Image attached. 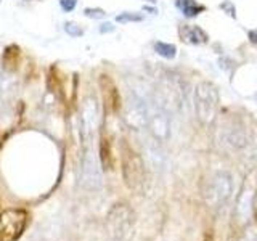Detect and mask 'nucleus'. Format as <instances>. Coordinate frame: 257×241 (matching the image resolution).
<instances>
[{
	"instance_id": "2",
	"label": "nucleus",
	"mask_w": 257,
	"mask_h": 241,
	"mask_svg": "<svg viewBox=\"0 0 257 241\" xmlns=\"http://www.w3.org/2000/svg\"><path fill=\"white\" fill-rule=\"evenodd\" d=\"M195 112L201 124L209 126L214 123V119L219 111V92L215 85L211 82H199L195 87Z\"/></svg>"
},
{
	"instance_id": "13",
	"label": "nucleus",
	"mask_w": 257,
	"mask_h": 241,
	"mask_svg": "<svg viewBox=\"0 0 257 241\" xmlns=\"http://www.w3.org/2000/svg\"><path fill=\"white\" fill-rule=\"evenodd\" d=\"M155 52L159 55V56H163V58L166 60H174L175 56H177V47L174 44H169V42H155Z\"/></svg>"
},
{
	"instance_id": "16",
	"label": "nucleus",
	"mask_w": 257,
	"mask_h": 241,
	"mask_svg": "<svg viewBox=\"0 0 257 241\" xmlns=\"http://www.w3.org/2000/svg\"><path fill=\"white\" fill-rule=\"evenodd\" d=\"M84 15L87 18H92V20H101L106 16V12L101 10V8H85Z\"/></svg>"
},
{
	"instance_id": "14",
	"label": "nucleus",
	"mask_w": 257,
	"mask_h": 241,
	"mask_svg": "<svg viewBox=\"0 0 257 241\" xmlns=\"http://www.w3.org/2000/svg\"><path fill=\"white\" fill-rule=\"evenodd\" d=\"M145 20V16L142 13H137V12H124V13H119L116 16V21L120 24H125V23H140Z\"/></svg>"
},
{
	"instance_id": "3",
	"label": "nucleus",
	"mask_w": 257,
	"mask_h": 241,
	"mask_svg": "<svg viewBox=\"0 0 257 241\" xmlns=\"http://www.w3.org/2000/svg\"><path fill=\"white\" fill-rule=\"evenodd\" d=\"M233 195V177L227 171L215 172L207 183L204 198L209 207L220 209L228 203Z\"/></svg>"
},
{
	"instance_id": "19",
	"label": "nucleus",
	"mask_w": 257,
	"mask_h": 241,
	"mask_svg": "<svg viewBox=\"0 0 257 241\" xmlns=\"http://www.w3.org/2000/svg\"><path fill=\"white\" fill-rule=\"evenodd\" d=\"M60 5L64 12H72L77 5V0H60Z\"/></svg>"
},
{
	"instance_id": "6",
	"label": "nucleus",
	"mask_w": 257,
	"mask_h": 241,
	"mask_svg": "<svg viewBox=\"0 0 257 241\" xmlns=\"http://www.w3.org/2000/svg\"><path fill=\"white\" fill-rule=\"evenodd\" d=\"M148 111L150 108L145 104L142 96L134 92L128 93L124 109V120L128 127L134 131H143L148 124Z\"/></svg>"
},
{
	"instance_id": "20",
	"label": "nucleus",
	"mask_w": 257,
	"mask_h": 241,
	"mask_svg": "<svg viewBox=\"0 0 257 241\" xmlns=\"http://www.w3.org/2000/svg\"><path fill=\"white\" fill-rule=\"evenodd\" d=\"M247 39H249V42H251V44L257 45V28L247 31Z\"/></svg>"
},
{
	"instance_id": "5",
	"label": "nucleus",
	"mask_w": 257,
	"mask_h": 241,
	"mask_svg": "<svg viewBox=\"0 0 257 241\" xmlns=\"http://www.w3.org/2000/svg\"><path fill=\"white\" fill-rule=\"evenodd\" d=\"M29 222L24 209H7L0 214V241H18Z\"/></svg>"
},
{
	"instance_id": "15",
	"label": "nucleus",
	"mask_w": 257,
	"mask_h": 241,
	"mask_svg": "<svg viewBox=\"0 0 257 241\" xmlns=\"http://www.w3.org/2000/svg\"><path fill=\"white\" fill-rule=\"evenodd\" d=\"M64 31H66V34H68V36H71V37H80V36L84 34V31L80 29L79 24L72 23V21L64 23Z\"/></svg>"
},
{
	"instance_id": "1",
	"label": "nucleus",
	"mask_w": 257,
	"mask_h": 241,
	"mask_svg": "<svg viewBox=\"0 0 257 241\" xmlns=\"http://www.w3.org/2000/svg\"><path fill=\"white\" fill-rule=\"evenodd\" d=\"M106 231L112 241H128L132 238L135 214L124 203L112 206L106 215Z\"/></svg>"
},
{
	"instance_id": "8",
	"label": "nucleus",
	"mask_w": 257,
	"mask_h": 241,
	"mask_svg": "<svg viewBox=\"0 0 257 241\" xmlns=\"http://www.w3.org/2000/svg\"><path fill=\"white\" fill-rule=\"evenodd\" d=\"M147 129L156 143H166L171 139V117L163 106H153L148 111Z\"/></svg>"
},
{
	"instance_id": "22",
	"label": "nucleus",
	"mask_w": 257,
	"mask_h": 241,
	"mask_svg": "<svg viewBox=\"0 0 257 241\" xmlns=\"http://www.w3.org/2000/svg\"><path fill=\"white\" fill-rule=\"evenodd\" d=\"M145 10H148V12H151V13H158L155 8H150V7H145Z\"/></svg>"
},
{
	"instance_id": "12",
	"label": "nucleus",
	"mask_w": 257,
	"mask_h": 241,
	"mask_svg": "<svg viewBox=\"0 0 257 241\" xmlns=\"http://www.w3.org/2000/svg\"><path fill=\"white\" fill-rule=\"evenodd\" d=\"M175 7L187 18H196V16L206 12V7L199 4L198 0H175Z\"/></svg>"
},
{
	"instance_id": "10",
	"label": "nucleus",
	"mask_w": 257,
	"mask_h": 241,
	"mask_svg": "<svg viewBox=\"0 0 257 241\" xmlns=\"http://www.w3.org/2000/svg\"><path fill=\"white\" fill-rule=\"evenodd\" d=\"M180 36H182V40H185V42L191 45H201V44H206L209 40V36L206 34L204 29H201L199 26H191V24H185L180 29Z\"/></svg>"
},
{
	"instance_id": "23",
	"label": "nucleus",
	"mask_w": 257,
	"mask_h": 241,
	"mask_svg": "<svg viewBox=\"0 0 257 241\" xmlns=\"http://www.w3.org/2000/svg\"><path fill=\"white\" fill-rule=\"evenodd\" d=\"M143 2H147V4H156V0H143Z\"/></svg>"
},
{
	"instance_id": "4",
	"label": "nucleus",
	"mask_w": 257,
	"mask_h": 241,
	"mask_svg": "<svg viewBox=\"0 0 257 241\" xmlns=\"http://www.w3.org/2000/svg\"><path fill=\"white\" fill-rule=\"evenodd\" d=\"M79 185L88 191H96L103 187V174H101L100 161L93 148L90 147H85L84 155L80 158Z\"/></svg>"
},
{
	"instance_id": "11",
	"label": "nucleus",
	"mask_w": 257,
	"mask_h": 241,
	"mask_svg": "<svg viewBox=\"0 0 257 241\" xmlns=\"http://www.w3.org/2000/svg\"><path fill=\"white\" fill-rule=\"evenodd\" d=\"M252 199H254V190L251 188H243L241 195L238 196V204H236V214L241 220H246L252 211Z\"/></svg>"
},
{
	"instance_id": "9",
	"label": "nucleus",
	"mask_w": 257,
	"mask_h": 241,
	"mask_svg": "<svg viewBox=\"0 0 257 241\" xmlns=\"http://www.w3.org/2000/svg\"><path fill=\"white\" fill-rule=\"evenodd\" d=\"M96 120H98V104L95 98H87L82 108V116H80V134H82L84 142H87L90 134L95 131Z\"/></svg>"
},
{
	"instance_id": "7",
	"label": "nucleus",
	"mask_w": 257,
	"mask_h": 241,
	"mask_svg": "<svg viewBox=\"0 0 257 241\" xmlns=\"http://www.w3.org/2000/svg\"><path fill=\"white\" fill-rule=\"evenodd\" d=\"M124 179L134 190H143L147 182V166L143 158L135 151H128L124 158Z\"/></svg>"
},
{
	"instance_id": "21",
	"label": "nucleus",
	"mask_w": 257,
	"mask_h": 241,
	"mask_svg": "<svg viewBox=\"0 0 257 241\" xmlns=\"http://www.w3.org/2000/svg\"><path fill=\"white\" fill-rule=\"evenodd\" d=\"M112 31H114V26H112L111 23H104V24H101V28H100V32H103V34H104V32H112Z\"/></svg>"
},
{
	"instance_id": "18",
	"label": "nucleus",
	"mask_w": 257,
	"mask_h": 241,
	"mask_svg": "<svg viewBox=\"0 0 257 241\" xmlns=\"http://www.w3.org/2000/svg\"><path fill=\"white\" fill-rule=\"evenodd\" d=\"M238 241H257V227H247L241 233Z\"/></svg>"
},
{
	"instance_id": "17",
	"label": "nucleus",
	"mask_w": 257,
	"mask_h": 241,
	"mask_svg": "<svg viewBox=\"0 0 257 241\" xmlns=\"http://www.w3.org/2000/svg\"><path fill=\"white\" fill-rule=\"evenodd\" d=\"M219 8L223 13H227L230 18H236V7L233 5V2H230V0H225V2H222L219 5Z\"/></svg>"
}]
</instances>
